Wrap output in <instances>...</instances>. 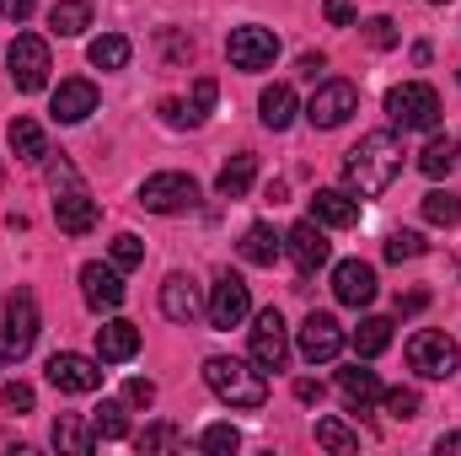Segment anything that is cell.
I'll use <instances>...</instances> for the list:
<instances>
[{
  "label": "cell",
  "mask_w": 461,
  "mask_h": 456,
  "mask_svg": "<svg viewBox=\"0 0 461 456\" xmlns=\"http://www.w3.org/2000/svg\"><path fill=\"white\" fill-rule=\"evenodd\" d=\"M397 172H402V140H397L392 129L359 134V145L344 156V178H348V188H354L359 199L386 194V188L397 183Z\"/></svg>",
  "instance_id": "1"
},
{
  "label": "cell",
  "mask_w": 461,
  "mask_h": 456,
  "mask_svg": "<svg viewBox=\"0 0 461 456\" xmlns=\"http://www.w3.org/2000/svg\"><path fill=\"white\" fill-rule=\"evenodd\" d=\"M43 167H49V194H54V221L65 236H86V231L97 226V199H92V188L81 183V172H76V161H65V156H43Z\"/></svg>",
  "instance_id": "2"
},
{
  "label": "cell",
  "mask_w": 461,
  "mask_h": 456,
  "mask_svg": "<svg viewBox=\"0 0 461 456\" xmlns=\"http://www.w3.org/2000/svg\"><path fill=\"white\" fill-rule=\"evenodd\" d=\"M204 381H210V392L226 403V408H263L268 403V381H263V370L252 365V360H230V354H210L204 360Z\"/></svg>",
  "instance_id": "3"
},
{
  "label": "cell",
  "mask_w": 461,
  "mask_h": 456,
  "mask_svg": "<svg viewBox=\"0 0 461 456\" xmlns=\"http://www.w3.org/2000/svg\"><path fill=\"white\" fill-rule=\"evenodd\" d=\"M386 118L408 134H435V123H440V92L435 87H424V81H402V87H392L386 92Z\"/></svg>",
  "instance_id": "4"
},
{
  "label": "cell",
  "mask_w": 461,
  "mask_h": 456,
  "mask_svg": "<svg viewBox=\"0 0 461 456\" xmlns=\"http://www.w3.org/2000/svg\"><path fill=\"white\" fill-rule=\"evenodd\" d=\"M5 70H11V81H16V92H43L49 87V43L38 38V32H16L11 38V49H5Z\"/></svg>",
  "instance_id": "5"
},
{
  "label": "cell",
  "mask_w": 461,
  "mask_h": 456,
  "mask_svg": "<svg viewBox=\"0 0 461 456\" xmlns=\"http://www.w3.org/2000/svg\"><path fill=\"white\" fill-rule=\"evenodd\" d=\"M140 205L150 215H188L199 205V183L188 172H156V178L140 183Z\"/></svg>",
  "instance_id": "6"
},
{
  "label": "cell",
  "mask_w": 461,
  "mask_h": 456,
  "mask_svg": "<svg viewBox=\"0 0 461 456\" xmlns=\"http://www.w3.org/2000/svg\"><path fill=\"white\" fill-rule=\"evenodd\" d=\"M408 365H413L424 381H451V376L461 370V349H456V339L424 328V333L408 339Z\"/></svg>",
  "instance_id": "7"
},
{
  "label": "cell",
  "mask_w": 461,
  "mask_h": 456,
  "mask_svg": "<svg viewBox=\"0 0 461 456\" xmlns=\"http://www.w3.org/2000/svg\"><path fill=\"white\" fill-rule=\"evenodd\" d=\"M247 312H252L247 279H241V274H230V269H221V274H215V285H210V306H204L210 328L230 333V328H241V323H247Z\"/></svg>",
  "instance_id": "8"
},
{
  "label": "cell",
  "mask_w": 461,
  "mask_h": 456,
  "mask_svg": "<svg viewBox=\"0 0 461 456\" xmlns=\"http://www.w3.org/2000/svg\"><path fill=\"white\" fill-rule=\"evenodd\" d=\"M38 301H32V290H11L5 296V328H0V349L11 354V360H22V354H32V343H38Z\"/></svg>",
  "instance_id": "9"
},
{
  "label": "cell",
  "mask_w": 461,
  "mask_h": 456,
  "mask_svg": "<svg viewBox=\"0 0 461 456\" xmlns=\"http://www.w3.org/2000/svg\"><path fill=\"white\" fill-rule=\"evenodd\" d=\"M348 114H359V87L354 81H317V92H312V103H306V118H312V129H339L348 123Z\"/></svg>",
  "instance_id": "10"
},
{
  "label": "cell",
  "mask_w": 461,
  "mask_h": 456,
  "mask_svg": "<svg viewBox=\"0 0 461 456\" xmlns=\"http://www.w3.org/2000/svg\"><path fill=\"white\" fill-rule=\"evenodd\" d=\"M49 387L70 392V397H86V392L103 387V360L76 354V349H59V354H49Z\"/></svg>",
  "instance_id": "11"
},
{
  "label": "cell",
  "mask_w": 461,
  "mask_h": 456,
  "mask_svg": "<svg viewBox=\"0 0 461 456\" xmlns=\"http://www.w3.org/2000/svg\"><path fill=\"white\" fill-rule=\"evenodd\" d=\"M252 365L258 370H285V360H290V328H285V317L268 306V312H258L252 317Z\"/></svg>",
  "instance_id": "12"
},
{
  "label": "cell",
  "mask_w": 461,
  "mask_h": 456,
  "mask_svg": "<svg viewBox=\"0 0 461 456\" xmlns=\"http://www.w3.org/2000/svg\"><path fill=\"white\" fill-rule=\"evenodd\" d=\"M226 54H230L236 70H268L279 59V38L268 27H258V22H247V27H230Z\"/></svg>",
  "instance_id": "13"
},
{
  "label": "cell",
  "mask_w": 461,
  "mask_h": 456,
  "mask_svg": "<svg viewBox=\"0 0 461 456\" xmlns=\"http://www.w3.org/2000/svg\"><path fill=\"white\" fill-rule=\"evenodd\" d=\"M301 360H312V365H333L339 354H344V328H339V317L333 312H312L306 323H301Z\"/></svg>",
  "instance_id": "14"
},
{
  "label": "cell",
  "mask_w": 461,
  "mask_h": 456,
  "mask_svg": "<svg viewBox=\"0 0 461 456\" xmlns=\"http://www.w3.org/2000/svg\"><path fill=\"white\" fill-rule=\"evenodd\" d=\"M285 252H290V263H295L301 274H317V269L333 258L328 226H317V221H295V226L285 231Z\"/></svg>",
  "instance_id": "15"
},
{
  "label": "cell",
  "mask_w": 461,
  "mask_h": 456,
  "mask_svg": "<svg viewBox=\"0 0 461 456\" xmlns=\"http://www.w3.org/2000/svg\"><path fill=\"white\" fill-rule=\"evenodd\" d=\"M81 301H86L97 317L118 312V306H123V269H113V263H86V269H81Z\"/></svg>",
  "instance_id": "16"
},
{
  "label": "cell",
  "mask_w": 461,
  "mask_h": 456,
  "mask_svg": "<svg viewBox=\"0 0 461 456\" xmlns=\"http://www.w3.org/2000/svg\"><path fill=\"white\" fill-rule=\"evenodd\" d=\"M333 296H339L344 306H370V301H375V269L359 263V258H344V263L333 269Z\"/></svg>",
  "instance_id": "17"
},
{
  "label": "cell",
  "mask_w": 461,
  "mask_h": 456,
  "mask_svg": "<svg viewBox=\"0 0 461 456\" xmlns=\"http://www.w3.org/2000/svg\"><path fill=\"white\" fill-rule=\"evenodd\" d=\"M49 114L59 118V123H81V118H92L97 114V87L92 81H59L54 87V103H49Z\"/></svg>",
  "instance_id": "18"
},
{
  "label": "cell",
  "mask_w": 461,
  "mask_h": 456,
  "mask_svg": "<svg viewBox=\"0 0 461 456\" xmlns=\"http://www.w3.org/2000/svg\"><path fill=\"white\" fill-rule=\"evenodd\" d=\"M312 221L328 231H348L359 226V199L344 194V188H317V199H312Z\"/></svg>",
  "instance_id": "19"
},
{
  "label": "cell",
  "mask_w": 461,
  "mask_h": 456,
  "mask_svg": "<svg viewBox=\"0 0 461 456\" xmlns=\"http://www.w3.org/2000/svg\"><path fill=\"white\" fill-rule=\"evenodd\" d=\"M161 312H167L172 323H194V317L204 312L199 285H194L188 274H167V279H161Z\"/></svg>",
  "instance_id": "20"
},
{
  "label": "cell",
  "mask_w": 461,
  "mask_h": 456,
  "mask_svg": "<svg viewBox=\"0 0 461 456\" xmlns=\"http://www.w3.org/2000/svg\"><path fill=\"white\" fill-rule=\"evenodd\" d=\"M134 354H140V328L123 323V317H108V323L97 328V360H103V365H123V360H134Z\"/></svg>",
  "instance_id": "21"
},
{
  "label": "cell",
  "mask_w": 461,
  "mask_h": 456,
  "mask_svg": "<svg viewBox=\"0 0 461 456\" xmlns=\"http://www.w3.org/2000/svg\"><path fill=\"white\" fill-rule=\"evenodd\" d=\"M339 397H344L354 414H365L370 403H381V376H375V370L348 365V370H339Z\"/></svg>",
  "instance_id": "22"
},
{
  "label": "cell",
  "mask_w": 461,
  "mask_h": 456,
  "mask_svg": "<svg viewBox=\"0 0 461 456\" xmlns=\"http://www.w3.org/2000/svg\"><path fill=\"white\" fill-rule=\"evenodd\" d=\"M301 114V103H295V92L285 87V81H274V87H263V97H258V118L279 134V129H290Z\"/></svg>",
  "instance_id": "23"
},
{
  "label": "cell",
  "mask_w": 461,
  "mask_h": 456,
  "mask_svg": "<svg viewBox=\"0 0 461 456\" xmlns=\"http://www.w3.org/2000/svg\"><path fill=\"white\" fill-rule=\"evenodd\" d=\"M5 140H11V156H16V161H27V167H38V161L49 156V140H43V123H32V118H11V129H5Z\"/></svg>",
  "instance_id": "24"
},
{
  "label": "cell",
  "mask_w": 461,
  "mask_h": 456,
  "mask_svg": "<svg viewBox=\"0 0 461 456\" xmlns=\"http://www.w3.org/2000/svg\"><path fill=\"white\" fill-rule=\"evenodd\" d=\"M285 252V236H274V226H247L241 231V258L247 263H258V269H274V258Z\"/></svg>",
  "instance_id": "25"
},
{
  "label": "cell",
  "mask_w": 461,
  "mask_h": 456,
  "mask_svg": "<svg viewBox=\"0 0 461 456\" xmlns=\"http://www.w3.org/2000/svg\"><path fill=\"white\" fill-rule=\"evenodd\" d=\"M252 178H258V156H230L226 167H221V178H215V188H221V199H247V188H252Z\"/></svg>",
  "instance_id": "26"
},
{
  "label": "cell",
  "mask_w": 461,
  "mask_h": 456,
  "mask_svg": "<svg viewBox=\"0 0 461 456\" xmlns=\"http://www.w3.org/2000/svg\"><path fill=\"white\" fill-rule=\"evenodd\" d=\"M49 27H54L59 38H81V32L92 27V0H59V5L49 11Z\"/></svg>",
  "instance_id": "27"
},
{
  "label": "cell",
  "mask_w": 461,
  "mask_h": 456,
  "mask_svg": "<svg viewBox=\"0 0 461 456\" xmlns=\"http://www.w3.org/2000/svg\"><path fill=\"white\" fill-rule=\"evenodd\" d=\"M348 343H354L359 360H375V354H386V343H392V323H386V317H365V323L348 333Z\"/></svg>",
  "instance_id": "28"
},
{
  "label": "cell",
  "mask_w": 461,
  "mask_h": 456,
  "mask_svg": "<svg viewBox=\"0 0 461 456\" xmlns=\"http://www.w3.org/2000/svg\"><path fill=\"white\" fill-rule=\"evenodd\" d=\"M129 38L123 32H103V38H92V49H86V59L97 65V70H123L129 65Z\"/></svg>",
  "instance_id": "29"
},
{
  "label": "cell",
  "mask_w": 461,
  "mask_h": 456,
  "mask_svg": "<svg viewBox=\"0 0 461 456\" xmlns=\"http://www.w3.org/2000/svg\"><path fill=\"white\" fill-rule=\"evenodd\" d=\"M456 167V140H446V134H435L424 150H419V172L424 178H446Z\"/></svg>",
  "instance_id": "30"
},
{
  "label": "cell",
  "mask_w": 461,
  "mask_h": 456,
  "mask_svg": "<svg viewBox=\"0 0 461 456\" xmlns=\"http://www.w3.org/2000/svg\"><path fill=\"white\" fill-rule=\"evenodd\" d=\"M54 446H59V451H92V446H97V435H92V430H86V424H81V419H76V414H59V419H54Z\"/></svg>",
  "instance_id": "31"
},
{
  "label": "cell",
  "mask_w": 461,
  "mask_h": 456,
  "mask_svg": "<svg viewBox=\"0 0 461 456\" xmlns=\"http://www.w3.org/2000/svg\"><path fill=\"white\" fill-rule=\"evenodd\" d=\"M92 435H97V441H123V435H129V408H123V403H103V408L92 414Z\"/></svg>",
  "instance_id": "32"
},
{
  "label": "cell",
  "mask_w": 461,
  "mask_h": 456,
  "mask_svg": "<svg viewBox=\"0 0 461 456\" xmlns=\"http://www.w3.org/2000/svg\"><path fill=\"white\" fill-rule=\"evenodd\" d=\"M317 446H328V451H359V430H348L344 419H317Z\"/></svg>",
  "instance_id": "33"
},
{
  "label": "cell",
  "mask_w": 461,
  "mask_h": 456,
  "mask_svg": "<svg viewBox=\"0 0 461 456\" xmlns=\"http://www.w3.org/2000/svg\"><path fill=\"white\" fill-rule=\"evenodd\" d=\"M134 446H140L145 456H150V451H188V435H183L177 424H150Z\"/></svg>",
  "instance_id": "34"
},
{
  "label": "cell",
  "mask_w": 461,
  "mask_h": 456,
  "mask_svg": "<svg viewBox=\"0 0 461 456\" xmlns=\"http://www.w3.org/2000/svg\"><path fill=\"white\" fill-rule=\"evenodd\" d=\"M424 252H429V242H424L419 231H392V236H386V258H392V263H413V258H424Z\"/></svg>",
  "instance_id": "35"
},
{
  "label": "cell",
  "mask_w": 461,
  "mask_h": 456,
  "mask_svg": "<svg viewBox=\"0 0 461 456\" xmlns=\"http://www.w3.org/2000/svg\"><path fill=\"white\" fill-rule=\"evenodd\" d=\"M424 221H435V226H461V194H429L424 199Z\"/></svg>",
  "instance_id": "36"
},
{
  "label": "cell",
  "mask_w": 461,
  "mask_h": 456,
  "mask_svg": "<svg viewBox=\"0 0 461 456\" xmlns=\"http://www.w3.org/2000/svg\"><path fill=\"white\" fill-rule=\"evenodd\" d=\"M215 97H221L215 76H199V81H194V97H188V123H204L210 108H215Z\"/></svg>",
  "instance_id": "37"
},
{
  "label": "cell",
  "mask_w": 461,
  "mask_h": 456,
  "mask_svg": "<svg viewBox=\"0 0 461 456\" xmlns=\"http://www.w3.org/2000/svg\"><path fill=\"white\" fill-rule=\"evenodd\" d=\"M199 446H204L210 456H230L236 446H241V430H236V424H210V430L199 435Z\"/></svg>",
  "instance_id": "38"
},
{
  "label": "cell",
  "mask_w": 461,
  "mask_h": 456,
  "mask_svg": "<svg viewBox=\"0 0 461 456\" xmlns=\"http://www.w3.org/2000/svg\"><path fill=\"white\" fill-rule=\"evenodd\" d=\"M145 263V242L134 231H118L113 236V269H140Z\"/></svg>",
  "instance_id": "39"
},
{
  "label": "cell",
  "mask_w": 461,
  "mask_h": 456,
  "mask_svg": "<svg viewBox=\"0 0 461 456\" xmlns=\"http://www.w3.org/2000/svg\"><path fill=\"white\" fill-rule=\"evenodd\" d=\"M381 403H386L392 419H419V392L413 387H392V392H381Z\"/></svg>",
  "instance_id": "40"
},
{
  "label": "cell",
  "mask_w": 461,
  "mask_h": 456,
  "mask_svg": "<svg viewBox=\"0 0 461 456\" xmlns=\"http://www.w3.org/2000/svg\"><path fill=\"white\" fill-rule=\"evenodd\" d=\"M365 43L370 49H397V22L392 16H370L365 22Z\"/></svg>",
  "instance_id": "41"
},
{
  "label": "cell",
  "mask_w": 461,
  "mask_h": 456,
  "mask_svg": "<svg viewBox=\"0 0 461 456\" xmlns=\"http://www.w3.org/2000/svg\"><path fill=\"white\" fill-rule=\"evenodd\" d=\"M0 408L5 414H32V387L27 381H5L0 387Z\"/></svg>",
  "instance_id": "42"
},
{
  "label": "cell",
  "mask_w": 461,
  "mask_h": 456,
  "mask_svg": "<svg viewBox=\"0 0 461 456\" xmlns=\"http://www.w3.org/2000/svg\"><path fill=\"white\" fill-rule=\"evenodd\" d=\"M123 403H134V408H150V403H156V381H145V376H134V381L123 387Z\"/></svg>",
  "instance_id": "43"
},
{
  "label": "cell",
  "mask_w": 461,
  "mask_h": 456,
  "mask_svg": "<svg viewBox=\"0 0 461 456\" xmlns=\"http://www.w3.org/2000/svg\"><path fill=\"white\" fill-rule=\"evenodd\" d=\"M161 118H167L172 129H194V123H188V103H177V97H167V103H161Z\"/></svg>",
  "instance_id": "44"
},
{
  "label": "cell",
  "mask_w": 461,
  "mask_h": 456,
  "mask_svg": "<svg viewBox=\"0 0 461 456\" xmlns=\"http://www.w3.org/2000/svg\"><path fill=\"white\" fill-rule=\"evenodd\" d=\"M322 16H328L333 27H348V22H354V5H348V0H322Z\"/></svg>",
  "instance_id": "45"
},
{
  "label": "cell",
  "mask_w": 461,
  "mask_h": 456,
  "mask_svg": "<svg viewBox=\"0 0 461 456\" xmlns=\"http://www.w3.org/2000/svg\"><path fill=\"white\" fill-rule=\"evenodd\" d=\"M424 306H429V290H408V296H397V312H408V317L424 312Z\"/></svg>",
  "instance_id": "46"
},
{
  "label": "cell",
  "mask_w": 461,
  "mask_h": 456,
  "mask_svg": "<svg viewBox=\"0 0 461 456\" xmlns=\"http://www.w3.org/2000/svg\"><path fill=\"white\" fill-rule=\"evenodd\" d=\"M322 70H328V54H301V76L306 81H317Z\"/></svg>",
  "instance_id": "47"
},
{
  "label": "cell",
  "mask_w": 461,
  "mask_h": 456,
  "mask_svg": "<svg viewBox=\"0 0 461 456\" xmlns=\"http://www.w3.org/2000/svg\"><path fill=\"white\" fill-rule=\"evenodd\" d=\"M295 397H301V403H322V381L301 376V381H295Z\"/></svg>",
  "instance_id": "48"
},
{
  "label": "cell",
  "mask_w": 461,
  "mask_h": 456,
  "mask_svg": "<svg viewBox=\"0 0 461 456\" xmlns=\"http://www.w3.org/2000/svg\"><path fill=\"white\" fill-rule=\"evenodd\" d=\"M0 16H11V22H27V16H32V0H0Z\"/></svg>",
  "instance_id": "49"
},
{
  "label": "cell",
  "mask_w": 461,
  "mask_h": 456,
  "mask_svg": "<svg viewBox=\"0 0 461 456\" xmlns=\"http://www.w3.org/2000/svg\"><path fill=\"white\" fill-rule=\"evenodd\" d=\"M440 451H461V430L456 435H440Z\"/></svg>",
  "instance_id": "50"
},
{
  "label": "cell",
  "mask_w": 461,
  "mask_h": 456,
  "mask_svg": "<svg viewBox=\"0 0 461 456\" xmlns=\"http://www.w3.org/2000/svg\"><path fill=\"white\" fill-rule=\"evenodd\" d=\"M429 5H451V0H429Z\"/></svg>",
  "instance_id": "51"
},
{
  "label": "cell",
  "mask_w": 461,
  "mask_h": 456,
  "mask_svg": "<svg viewBox=\"0 0 461 456\" xmlns=\"http://www.w3.org/2000/svg\"><path fill=\"white\" fill-rule=\"evenodd\" d=\"M456 161H461V140H456Z\"/></svg>",
  "instance_id": "52"
}]
</instances>
